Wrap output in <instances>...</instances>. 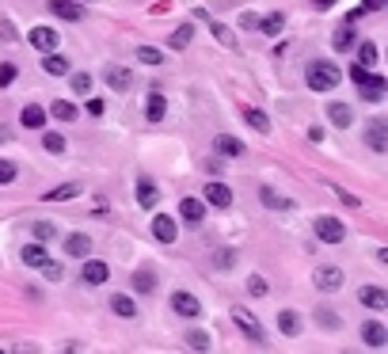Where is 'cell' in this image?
<instances>
[{"instance_id": "6da1fadb", "label": "cell", "mask_w": 388, "mask_h": 354, "mask_svg": "<svg viewBox=\"0 0 388 354\" xmlns=\"http://www.w3.org/2000/svg\"><path fill=\"white\" fill-rule=\"evenodd\" d=\"M305 80H308V88H313V92H331V88H339L342 73H339L335 61H313V65L305 69Z\"/></svg>"}, {"instance_id": "7a4b0ae2", "label": "cell", "mask_w": 388, "mask_h": 354, "mask_svg": "<svg viewBox=\"0 0 388 354\" xmlns=\"http://www.w3.org/2000/svg\"><path fill=\"white\" fill-rule=\"evenodd\" d=\"M350 80L362 88V95L369 99V103H381V99H384V92H388L384 76H377V73H369V69H362L358 61H354V69H350Z\"/></svg>"}, {"instance_id": "3957f363", "label": "cell", "mask_w": 388, "mask_h": 354, "mask_svg": "<svg viewBox=\"0 0 388 354\" xmlns=\"http://www.w3.org/2000/svg\"><path fill=\"white\" fill-rule=\"evenodd\" d=\"M316 240H324V244H342L347 240V225H342L339 217H316Z\"/></svg>"}, {"instance_id": "277c9868", "label": "cell", "mask_w": 388, "mask_h": 354, "mask_svg": "<svg viewBox=\"0 0 388 354\" xmlns=\"http://www.w3.org/2000/svg\"><path fill=\"white\" fill-rule=\"evenodd\" d=\"M232 320H236V328H240V331H243V335H248L251 343H263V339H267V335H263V324L251 316V308L232 305Z\"/></svg>"}, {"instance_id": "5b68a950", "label": "cell", "mask_w": 388, "mask_h": 354, "mask_svg": "<svg viewBox=\"0 0 388 354\" xmlns=\"http://www.w3.org/2000/svg\"><path fill=\"white\" fill-rule=\"evenodd\" d=\"M365 145H369L373 152L388 149V118H373V123L365 126Z\"/></svg>"}, {"instance_id": "8992f818", "label": "cell", "mask_w": 388, "mask_h": 354, "mask_svg": "<svg viewBox=\"0 0 388 354\" xmlns=\"http://www.w3.org/2000/svg\"><path fill=\"white\" fill-rule=\"evenodd\" d=\"M313 282H316V290L335 293L339 286H342V271H339V267H316V271H313Z\"/></svg>"}, {"instance_id": "52a82bcc", "label": "cell", "mask_w": 388, "mask_h": 354, "mask_svg": "<svg viewBox=\"0 0 388 354\" xmlns=\"http://www.w3.org/2000/svg\"><path fill=\"white\" fill-rule=\"evenodd\" d=\"M358 301L365 308H373V313H384V308H388V290H381V286H362Z\"/></svg>"}, {"instance_id": "ba28073f", "label": "cell", "mask_w": 388, "mask_h": 354, "mask_svg": "<svg viewBox=\"0 0 388 354\" xmlns=\"http://www.w3.org/2000/svg\"><path fill=\"white\" fill-rule=\"evenodd\" d=\"M152 236H157L160 244H172V240L179 236V229H175V217H168V214H157V217H152Z\"/></svg>"}, {"instance_id": "9c48e42d", "label": "cell", "mask_w": 388, "mask_h": 354, "mask_svg": "<svg viewBox=\"0 0 388 354\" xmlns=\"http://www.w3.org/2000/svg\"><path fill=\"white\" fill-rule=\"evenodd\" d=\"M172 308H175V313H179V316H187V320H191V316H198V313H202V301H198L194 293L179 290V293L172 297Z\"/></svg>"}, {"instance_id": "30bf717a", "label": "cell", "mask_w": 388, "mask_h": 354, "mask_svg": "<svg viewBox=\"0 0 388 354\" xmlns=\"http://www.w3.org/2000/svg\"><path fill=\"white\" fill-rule=\"evenodd\" d=\"M107 278H110V267H107V263L84 256V282H88V286H103Z\"/></svg>"}, {"instance_id": "8fae6325", "label": "cell", "mask_w": 388, "mask_h": 354, "mask_svg": "<svg viewBox=\"0 0 388 354\" xmlns=\"http://www.w3.org/2000/svg\"><path fill=\"white\" fill-rule=\"evenodd\" d=\"M27 42L35 50H58V31H53V27H35L27 35Z\"/></svg>"}, {"instance_id": "7c38bea8", "label": "cell", "mask_w": 388, "mask_h": 354, "mask_svg": "<svg viewBox=\"0 0 388 354\" xmlns=\"http://www.w3.org/2000/svg\"><path fill=\"white\" fill-rule=\"evenodd\" d=\"M362 339L369 343V347H384V343H388V328L381 324V320H365V324H362Z\"/></svg>"}, {"instance_id": "4fadbf2b", "label": "cell", "mask_w": 388, "mask_h": 354, "mask_svg": "<svg viewBox=\"0 0 388 354\" xmlns=\"http://www.w3.org/2000/svg\"><path fill=\"white\" fill-rule=\"evenodd\" d=\"M50 12L61 16V19H69V24H80V19H84V8L73 4V0H50Z\"/></svg>"}, {"instance_id": "5bb4252c", "label": "cell", "mask_w": 388, "mask_h": 354, "mask_svg": "<svg viewBox=\"0 0 388 354\" xmlns=\"http://www.w3.org/2000/svg\"><path fill=\"white\" fill-rule=\"evenodd\" d=\"M19 259H23V267H35V271H42L50 263V256H46V248L42 244H27L23 251H19Z\"/></svg>"}, {"instance_id": "9a60e30c", "label": "cell", "mask_w": 388, "mask_h": 354, "mask_svg": "<svg viewBox=\"0 0 388 354\" xmlns=\"http://www.w3.org/2000/svg\"><path fill=\"white\" fill-rule=\"evenodd\" d=\"M259 198H263V206H271V209H293V206H297L293 198L278 194V191H274V187H267V183L259 187Z\"/></svg>"}, {"instance_id": "2e32d148", "label": "cell", "mask_w": 388, "mask_h": 354, "mask_svg": "<svg viewBox=\"0 0 388 354\" xmlns=\"http://www.w3.org/2000/svg\"><path fill=\"white\" fill-rule=\"evenodd\" d=\"M65 251H69L73 259H84L88 251H92V236H84V232H73V236L65 240Z\"/></svg>"}, {"instance_id": "e0dca14e", "label": "cell", "mask_w": 388, "mask_h": 354, "mask_svg": "<svg viewBox=\"0 0 388 354\" xmlns=\"http://www.w3.org/2000/svg\"><path fill=\"white\" fill-rule=\"evenodd\" d=\"M107 84L115 88V92H126V88L134 84V76H130V69H122V65H107Z\"/></svg>"}, {"instance_id": "ac0fdd59", "label": "cell", "mask_w": 388, "mask_h": 354, "mask_svg": "<svg viewBox=\"0 0 388 354\" xmlns=\"http://www.w3.org/2000/svg\"><path fill=\"white\" fill-rule=\"evenodd\" d=\"M327 118H331V126H339V130H347L354 123V110L347 103H331L327 107Z\"/></svg>"}, {"instance_id": "d6986e66", "label": "cell", "mask_w": 388, "mask_h": 354, "mask_svg": "<svg viewBox=\"0 0 388 354\" xmlns=\"http://www.w3.org/2000/svg\"><path fill=\"white\" fill-rule=\"evenodd\" d=\"M206 202L214 206H232V191L225 183H206Z\"/></svg>"}, {"instance_id": "ffe728a7", "label": "cell", "mask_w": 388, "mask_h": 354, "mask_svg": "<svg viewBox=\"0 0 388 354\" xmlns=\"http://www.w3.org/2000/svg\"><path fill=\"white\" fill-rule=\"evenodd\" d=\"M214 145H217V152H221V157H243V141H240V137L221 134V137L214 141Z\"/></svg>"}, {"instance_id": "44dd1931", "label": "cell", "mask_w": 388, "mask_h": 354, "mask_svg": "<svg viewBox=\"0 0 388 354\" xmlns=\"http://www.w3.org/2000/svg\"><path fill=\"white\" fill-rule=\"evenodd\" d=\"M179 214H183L187 221H191V225H198V221L206 217V206L198 202V198H183V202H179Z\"/></svg>"}, {"instance_id": "7402d4cb", "label": "cell", "mask_w": 388, "mask_h": 354, "mask_svg": "<svg viewBox=\"0 0 388 354\" xmlns=\"http://www.w3.org/2000/svg\"><path fill=\"white\" fill-rule=\"evenodd\" d=\"M243 118H248L251 130H259V134H271V118L263 115L259 107H243Z\"/></svg>"}, {"instance_id": "603a6c76", "label": "cell", "mask_w": 388, "mask_h": 354, "mask_svg": "<svg viewBox=\"0 0 388 354\" xmlns=\"http://www.w3.org/2000/svg\"><path fill=\"white\" fill-rule=\"evenodd\" d=\"M42 69H46L50 76H65V73H69V61H65L61 53L46 50V58H42Z\"/></svg>"}, {"instance_id": "cb8c5ba5", "label": "cell", "mask_w": 388, "mask_h": 354, "mask_svg": "<svg viewBox=\"0 0 388 354\" xmlns=\"http://www.w3.org/2000/svg\"><path fill=\"white\" fill-rule=\"evenodd\" d=\"M278 331H282V335H297V331H301V316H297L293 308L278 313Z\"/></svg>"}, {"instance_id": "d4e9b609", "label": "cell", "mask_w": 388, "mask_h": 354, "mask_svg": "<svg viewBox=\"0 0 388 354\" xmlns=\"http://www.w3.org/2000/svg\"><path fill=\"white\" fill-rule=\"evenodd\" d=\"M19 118H23L27 130H42V126H46V110H42V107H23V115H19Z\"/></svg>"}, {"instance_id": "484cf974", "label": "cell", "mask_w": 388, "mask_h": 354, "mask_svg": "<svg viewBox=\"0 0 388 354\" xmlns=\"http://www.w3.org/2000/svg\"><path fill=\"white\" fill-rule=\"evenodd\" d=\"M206 24H209V31L217 35V42H221V46H236V35H232V31H229L225 24H217L214 16H206Z\"/></svg>"}, {"instance_id": "4316f807", "label": "cell", "mask_w": 388, "mask_h": 354, "mask_svg": "<svg viewBox=\"0 0 388 354\" xmlns=\"http://www.w3.org/2000/svg\"><path fill=\"white\" fill-rule=\"evenodd\" d=\"M157 198H160L157 183H149V179L137 183V202H141V206H157Z\"/></svg>"}, {"instance_id": "83f0119b", "label": "cell", "mask_w": 388, "mask_h": 354, "mask_svg": "<svg viewBox=\"0 0 388 354\" xmlns=\"http://www.w3.org/2000/svg\"><path fill=\"white\" fill-rule=\"evenodd\" d=\"M134 290H137V293H152V290H157V274H152L149 267L137 271V274H134Z\"/></svg>"}, {"instance_id": "f1b7e54d", "label": "cell", "mask_w": 388, "mask_h": 354, "mask_svg": "<svg viewBox=\"0 0 388 354\" xmlns=\"http://www.w3.org/2000/svg\"><path fill=\"white\" fill-rule=\"evenodd\" d=\"M164 110H168V103H164V95H160V92H152V95H149V107H145L149 123H160V118H164Z\"/></svg>"}, {"instance_id": "f546056e", "label": "cell", "mask_w": 388, "mask_h": 354, "mask_svg": "<svg viewBox=\"0 0 388 354\" xmlns=\"http://www.w3.org/2000/svg\"><path fill=\"white\" fill-rule=\"evenodd\" d=\"M377 61H381L377 46H373V42H362V46H358V65H362V69H373Z\"/></svg>"}, {"instance_id": "4dcf8cb0", "label": "cell", "mask_w": 388, "mask_h": 354, "mask_svg": "<svg viewBox=\"0 0 388 354\" xmlns=\"http://www.w3.org/2000/svg\"><path fill=\"white\" fill-rule=\"evenodd\" d=\"M110 308H115V313H118V316H126V320H130V316H134V313H137V305H134V297H122V293H115V297H110Z\"/></svg>"}, {"instance_id": "1f68e13d", "label": "cell", "mask_w": 388, "mask_h": 354, "mask_svg": "<svg viewBox=\"0 0 388 354\" xmlns=\"http://www.w3.org/2000/svg\"><path fill=\"white\" fill-rule=\"evenodd\" d=\"M331 42H335V50H350L354 46V24H350V19L335 31V38H331Z\"/></svg>"}, {"instance_id": "d6a6232c", "label": "cell", "mask_w": 388, "mask_h": 354, "mask_svg": "<svg viewBox=\"0 0 388 354\" xmlns=\"http://www.w3.org/2000/svg\"><path fill=\"white\" fill-rule=\"evenodd\" d=\"M282 27H285V16H282V12H271L267 19H259V31H263V35H278Z\"/></svg>"}, {"instance_id": "836d02e7", "label": "cell", "mask_w": 388, "mask_h": 354, "mask_svg": "<svg viewBox=\"0 0 388 354\" xmlns=\"http://www.w3.org/2000/svg\"><path fill=\"white\" fill-rule=\"evenodd\" d=\"M191 38H194V27H191V24H183L179 31H172V50H183V46H191Z\"/></svg>"}, {"instance_id": "e575fe53", "label": "cell", "mask_w": 388, "mask_h": 354, "mask_svg": "<svg viewBox=\"0 0 388 354\" xmlns=\"http://www.w3.org/2000/svg\"><path fill=\"white\" fill-rule=\"evenodd\" d=\"M50 115H53V118H61V123H73V118H76V107L69 103V99H58Z\"/></svg>"}, {"instance_id": "d590c367", "label": "cell", "mask_w": 388, "mask_h": 354, "mask_svg": "<svg viewBox=\"0 0 388 354\" xmlns=\"http://www.w3.org/2000/svg\"><path fill=\"white\" fill-rule=\"evenodd\" d=\"M69 88H73L76 95H88V92H92V76H88V73H73L69 76Z\"/></svg>"}, {"instance_id": "8d00e7d4", "label": "cell", "mask_w": 388, "mask_h": 354, "mask_svg": "<svg viewBox=\"0 0 388 354\" xmlns=\"http://www.w3.org/2000/svg\"><path fill=\"white\" fill-rule=\"evenodd\" d=\"M76 194H80V187H76V183H65V187H58V191L46 194V202H65V198H76Z\"/></svg>"}, {"instance_id": "74e56055", "label": "cell", "mask_w": 388, "mask_h": 354, "mask_svg": "<svg viewBox=\"0 0 388 354\" xmlns=\"http://www.w3.org/2000/svg\"><path fill=\"white\" fill-rule=\"evenodd\" d=\"M248 293H251V297H267V293H271L267 278H263V274H251V278H248Z\"/></svg>"}, {"instance_id": "f35d334b", "label": "cell", "mask_w": 388, "mask_h": 354, "mask_svg": "<svg viewBox=\"0 0 388 354\" xmlns=\"http://www.w3.org/2000/svg\"><path fill=\"white\" fill-rule=\"evenodd\" d=\"M232 263H236V251H229V248L214 251V267H217V271H229Z\"/></svg>"}, {"instance_id": "ab89813d", "label": "cell", "mask_w": 388, "mask_h": 354, "mask_svg": "<svg viewBox=\"0 0 388 354\" xmlns=\"http://www.w3.org/2000/svg\"><path fill=\"white\" fill-rule=\"evenodd\" d=\"M187 343H191L194 350H209V335H206V331H198V328L187 331Z\"/></svg>"}, {"instance_id": "60d3db41", "label": "cell", "mask_w": 388, "mask_h": 354, "mask_svg": "<svg viewBox=\"0 0 388 354\" xmlns=\"http://www.w3.org/2000/svg\"><path fill=\"white\" fill-rule=\"evenodd\" d=\"M42 149L58 157V152H65V137H61V134H46V137H42Z\"/></svg>"}, {"instance_id": "b9f144b4", "label": "cell", "mask_w": 388, "mask_h": 354, "mask_svg": "<svg viewBox=\"0 0 388 354\" xmlns=\"http://www.w3.org/2000/svg\"><path fill=\"white\" fill-rule=\"evenodd\" d=\"M16 175H19V168H16L12 160H0V187H8V183L16 179Z\"/></svg>"}, {"instance_id": "7bdbcfd3", "label": "cell", "mask_w": 388, "mask_h": 354, "mask_svg": "<svg viewBox=\"0 0 388 354\" xmlns=\"http://www.w3.org/2000/svg\"><path fill=\"white\" fill-rule=\"evenodd\" d=\"M137 58L145 61V65H160V61H164V53H160L157 46H141V50H137Z\"/></svg>"}, {"instance_id": "ee69618b", "label": "cell", "mask_w": 388, "mask_h": 354, "mask_svg": "<svg viewBox=\"0 0 388 354\" xmlns=\"http://www.w3.org/2000/svg\"><path fill=\"white\" fill-rule=\"evenodd\" d=\"M35 236L38 240H50V236H58V229H53L50 221H35Z\"/></svg>"}, {"instance_id": "f6af8a7d", "label": "cell", "mask_w": 388, "mask_h": 354, "mask_svg": "<svg viewBox=\"0 0 388 354\" xmlns=\"http://www.w3.org/2000/svg\"><path fill=\"white\" fill-rule=\"evenodd\" d=\"M42 274H46L50 282H61V267H58V263H53V259L46 263V267H42Z\"/></svg>"}, {"instance_id": "bcb514c9", "label": "cell", "mask_w": 388, "mask_h": 354, "mask_svg": "<svg viewBox=\"0 0 388 354\" xmlns=\"http://www.w3.org/2000/svg\"><path fill=\"white\" fill-rule=\"evenodd\" d=\"M16 80V65H0V84H12Z\"/></svg>"}, {"instance_id": "7dc6e473", "label": "cell", "mask_w": 388, "mask_h": 354, "mask_svg": "<svg viewBox=\"0 0 388 354\" xmlns=\"http://www.w3.org/2000/svg\"><path fill=\"white\" fill-rule=\"evenodd\" d=\"M331 191H335L339 198H342V202H347V206H354V209H358L362 202H358V198H354V194H347V191H342V187H331Z\"/></svg>"}, {"instance_id": "c3c4849f", "label": "cell", "mask_w": 388, "mask_h": 354, "mask_svg": "<svg viewBox=\"0 0 388 354\" xmlns=\"http://www.w3.org/2000/svg\"><path fill=\"white\" fill-rule=\"evenodd\" d=\"M384 4H388V0H365V4H362V12H381Z\"/></svg>"}, {"instance_id": "681fc988", "label": "cell", "mask_w": 388, "mask_h": 354, "mask_svg": "<svg viewBox=\"0 0 388 354\" xmlns=\"http://www.w3.org/2000/svg\"><path fill=\"white\" fill-rule=\"evenodd\" d=\"M240 24H243V27H259V16H251V12H243V16H240Z\"/></svg>"}, {"instance_id": "f907efd6", "label": "cell", "mask_w": 388, "mask_h": 354, "mask_svg": "<svg viewBox=\"0 0 388 354\" xmlns=\"http://www.w3.org/2000/svg\"><path fill=\"white\" fill-rule=\"evenodd\" d=\"M331 4H335V0H316V8H331Z\"/></svg>"}]
</instances>
